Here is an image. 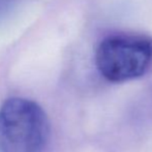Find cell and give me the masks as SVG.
Here are the masks:
<instances>
[{
	"label": "cell",
	"instance_id": "obj_1",
	"mask_svg": "<svg viewBox=\"0 0 152 152\" xmlns=\"http://www.w3.org/2000/svg\"><path fill=\"white\" fill-rule=\"evenodd\" d=\"M50 123L42 107L32 100L12 97L0 108V152H42Z\"/></svg>",
	"mask_w": 152,
	"mask_h": 152
},
{
	"label": "cell",
	"instance_id": "obj_2",
	"mask_svg": "<svg viewBox=\"0 0 152 152\" xmlns=\"http://www.w3.org/2000/svg\"><path fill=\"white\" fill-rule=\"evenodd\" d=\"M95 63L99 74L110 82L140 78L152 63V37L129 33L108 36L96 49Z\"/></svg>",
	"mask_w": 152,
	"mask_h": 152
}]
</instances>
